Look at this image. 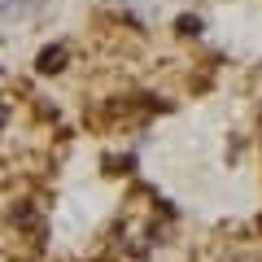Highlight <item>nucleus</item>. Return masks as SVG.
Returning a JSON list of instances; mask_svg holds the SVG:
<instances>
[{"label": "nucleus", "instance_id": "nucleus-1", "mask_svg": "<svg viewBox=\"0 0 262 262\" xmlns=\"http://www.w3.org/2000/svg\"><path fill=\"white\" fill-rule=\"evenodd\" d=\"M61 66H66V48L61 44H53V48L39 53V70H44V75H53V70H61Z\"/></svg>", "mask_w": 262, "mask_h": 262}]
</instances>
